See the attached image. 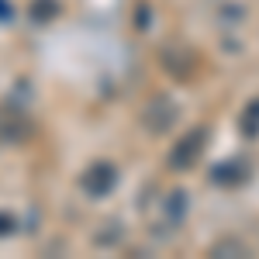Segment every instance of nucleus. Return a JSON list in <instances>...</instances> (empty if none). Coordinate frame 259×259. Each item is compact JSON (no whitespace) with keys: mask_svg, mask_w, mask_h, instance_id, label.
Here are the masks:
<instances>
[{"mask_svg":"<svg viewBox=\"0 0 259 259\" xmlns=\"http://www.w3.org/2000/svg\"><path fill=\"white\" fill-rule=\"evenodd\" d=\"M0 18H4V21L11 18V11H7V4H4V0H0Z\"/></svg>","mask_w":259,"mask_h":259,"instance_id":"obj_8","label":"nucleus"},{"mask_svg":"<svg viewBox=\"0 0 259 259\" xmlns=\"http://www.w3.org/2000/svg\"><path fill=\"white\" fill-rule=\"evenodd\" d=\"M56 11H59V7H56V0H35V4H31V18H35V21L56 18Z\"/></svg>","mask_w":259,"mask_h":259,"instance_id":"obj_5","label":"nucleus"},{"mask_svg":"<svg viewBox=\"0 0 259 259\" xmlns=\"http://www.w3.org/2000/svg\"><path fill=\"white\" fill-rule=\"evenodd\" d=\"M242 132H245V135H256V132H259V100L245 111V118H242Z\"/></svg>","mask_w":259,"mask_h":259,"instance_id":"obj_6","label":"nucleus"},{"mask_svg":"<svg viewBox=\"0 0 259 259\" xmlns=\"http://www.w3.org/2000/svg\"><path fill=\"white\" fill-rule=\"evenodd\" d=\"M204 142H207V132H204V128L187 132V135L173 145V152H169V166H173V169H190V166L200 159V152H204Z\"/></svg>","mask_w":259,"mask_h":259,"instance_id":"obj_2","label":"nucleus"},{"mask_svg":"<svg viewBox=\"0 0 259 259\" xmlns=\"http://www.w3.org/2000/svg\"><path fill=\"white\" fill-rule=\"evenodd\" d=\"M35 124L31 118L21 111V107H0V145H21V142L31 139Z\"/></svg>","mask_w":259,"mask_h":259,"instance_id":"obj_1","label":"nucleus"},{"mask_svg":"<svg viewBox=\"0 0 259 259\" xmlns=\"http://www.w3.org/2000/svg\"><path fill=\"white\" fill-rule=\"evenodd\" d=\"M142 118H145V124H149L152 132H166V128L173 124V118H177V107H173L166 97H159V100H152V104L145 107Z\"/></svg>","mask_w":259,"mask_h":259,"instance_id":"obj_4","label":"nucleus"},{"mask_svg":"<svg viewBox=\"0 0 259 259\" xmlns=\"http://www.w3.org/2000/svg\"><path fill=\"white\" fill-rule=\"evenodd\" d=\"M114 180H118V173H114L111 162H94V166H87L80 173V190L87 197H104L114 187Z\"/></svg>","mask_w":259,"mask_h":259,"instance_id":"obj_3","label":"nucleus"},{"mask_svg":"<svg viewBox=\"0 0 259 259\" xmlns=\"http://www.w3.org/2000/svg\"><path fill=\"white\" fill-rule=\"evenodd\" d=\"M14 228H18V221L11 218V214H0V235H11Z\"/></svg>","mask_w":259,"mask_h":259,"instance_id":"obj_7","label":"nucleus"}]
</instances>
